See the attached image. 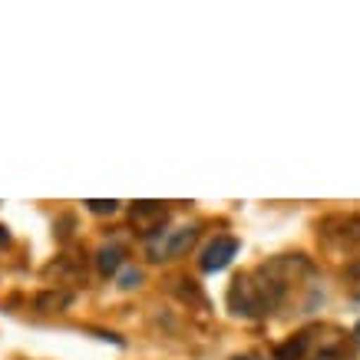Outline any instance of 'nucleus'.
Returning <instances> with one entry per match:
<instances>
[{
	"mask_svg": "<svg viewBox=\"0 0 360 360\" xmlns=\"http://www.w3.org/2000/svg\"><path fill=\"white\" fill-rule=\"evenodd\" d=\"M229 307L235 314H245V317H264V301H262V291L251 274H235V281L229 288Z\"/></svg>",
	"mask_w": 360,
	"mask_h": 360,
	"instance_id": "obj_1",
	"label": "nucleus"
},
{
	"mask_svg": "<svg viewBox=\"0 0 360 360\" xmlns=\"http://www.w3.org/2000/svg\"><path fill=\"white\" fill-rule=\"evenodd\" d=\"M317 235L330 245L340 248H354L360 241V215H330L317 225Z\"/></svg>",
	"mask_w": 360,
	"mask_h": 360,
	"instance_id": "obj_2",
	"label": "nucleus"
},
{
	"mask_svg": "<svg viewBox=\"0 0 360 360\" xmlns=\"http://www.w3.org/2000/svg\"><path fill=\"white\" fill-rule=\"evenodd\" d=\"M129 219L139 238H153V235H162L165 221H169V208L162 202H136Z\"/></svg>",
	"mask_w": 360,
	"mask_h": 360,
	"instance_id": "obj_3",
	"label": "nucleus"
},
{
	"mask_svg": "<svg viewBox=\"0 0 360 360\" xmlns=\"http://www.w3.org/2000/svg\"><path fill=\"white\" fill-rule=\"evenodd\" d=\"M198 238V229H175V231H162V238L149 245L153 262H172L179 255H186Z\"/></svg>",
	"mask_w": 360,
	"mask_h": 360,
	"instance_id": "obj_4",
	"label": "nucleus"
},
{
	"mask_svg": "<svg viewBox=\"0 0 360 360\" xmlns=\"http://www.w3.org/2000/svg\"><path fill=\"white\" fill-rule=\"evenodd\" d=\"M238 255V238H231V235H219L215 241H208L205 251H202V258H198V268L202 271H221V268H229V262Z\"/></svg>",
	"mask_w": 360,
	"mask_h": 360,
	"instance_id": "obj_5",
	"label": "nucleus"
},
{
	"mask_svg": "<svg viewBox=\"0 0 360 360\" xmlns=\"http://www.w3.org/2000/svg\"><path fill=\"white\" fill-rule=\"evenodd\" d=\"M307 350H311V330H301L274 347V360H307Z\"/></svg>",
	"mask_w": 360,
	"mask_h": 360,
	"instance_id": "obj_6",
	"label": "nucleus"
},
{
	"mask_svg": "<svg viewBox=\"0 0 360 360\" xmlns=\"http://www.w3.org/2000/svg\"><path fill=\"white\" fill-rule=\"evenodd\" d=\"M122 258H126V251H122L120 245H103V248L96 251V268H99V274H106V278H110V274H120V268L126 264Z\"/></svg>",
	"mask_w": 360,
	"mask_h": 360,
	"instance_id": "obj_7",
	"label": "nucleus"
},
{
	"mask_svg": "<svg viewBox=\"0 0 360 360\" xmlns=\"http://www.w3.org/2000/svg\"><path fill=\"white\" fill-rule=\"evenodd\" d=\"M66 304H70V295H56V291H46V295L37 297V307L40 311H46V314H60V311H66Z\"/></svg>",
	"mask_w": 360,
	"mask_h": 360,
	"instance_id": "obj_8",
	"label": "nucleus"
},
{
	"mask_svg": "<svg viewBox=\"0 0 360 360\" xmlns=\"http://www.w3.org/2000/svg\"><path fill=\"white\" fill-rule=\"evenodd\" d=\"M83 205H86V212H93V215H116L122 202H116V198H86Z\"/></svg>",
	"mask_w": 360,
	"mask_h": 360,
	"instance_id": "obj_9",
	"label": "nucleus"
},
{
	"mask_svg": "<svg viewBox=\"0 0 360 360\" xmlns=\"http://www.w3.org/2000/svg\"><path fill=\"white\" fill-rule=\"evenodd\" d=\"M142 281V271H136V268H126V271L120 274V288L122 291H132V288H139Z\"/></svg>",
	"mask_w": 360,
	"mask_h": 360,
	"instance_id": "obj_10",
	"label": "nucleus"
},
{
	"mask_svg": "<svg viewBox=\"0 0 360 360\" xmlns=\"http://www.w3.org/2000/svg\"><path fill=\"white\" fill-rule=\"evenodd\" d=\"M7 241H11V231H7L4 225H0V245H7Z\"/></svg>",
	"mask_w": 360,
	"mask_h": 360,
	"instance_id": "obj_11",
	"label": "nucleus"
},
{
	"mask_svg": "<svg viewBox=\"0 0 360 360\" xmlns=\"http://www.w3.org/2000/svg\"><path fill=\"white\" fill-rule=\"evenodd\" d=\"M231 360H258L255 354H238V357H231Z\"/></svg>",
	"mask_w": 360,
	"mask_h": 360,
	"instance_id": "obj_12",
	"label": "nucleus"
},
{
	"mask_svg": "<svg viewBox=\"0 0 360 360\" xmlns=\"http://www.w3.org/2000/svg\"><path fill=\"white\" fill-rule=\"evenodd\" d=\"M354 344L360 347V321H357V328H354Z\"/></svg>",
	"mask_w": 360,
	"mask_h": 360,
	"instance_id": "obj_13",
	"label": "nucleus"
}]
</instances>
